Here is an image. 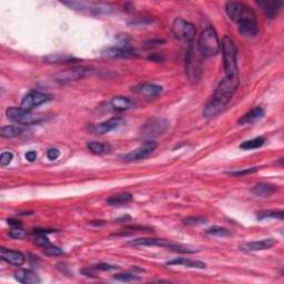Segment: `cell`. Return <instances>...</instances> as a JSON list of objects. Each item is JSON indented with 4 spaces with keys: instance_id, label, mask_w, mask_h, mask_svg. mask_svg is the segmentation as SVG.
<instances>
[{
    "instance_id": "5bb4252c",
    "label": "cell",
    "mask_w": 284,
    "mask_h": 284,
    "mask_svg": "<svg viewBox=\"0 0 284 284\" xmlns=\"http://www.w3.org/2000/svg\"><path fill=\"white\" fill-rule=\"evenodd\" d=\"M163 88L161 86L154 85V83H140V85L133 88V91L138 95H141L147 98H154L162 93Z\"/></svg>"
},
{
    "instance_id": "44dd1931",
    "label": "cell",
    "mask_w": 284,
    "mask_h": 284,
    "mask_svg": "<svg viewBox=\"0 0 284 284\" xmlns=\"http://www.w3.org/2000/svg\"><path fill=\"white\" fill-rule=\"evenodd\" d=\"M278 191V186L271 185V183H266V182H261L255 185L253 188H252L251 192L257 197H261V198H266L270 197L275 192Z\"/></svg>"
},
{
    "instance_id": "836d02e7",
    "label": "cell",
    "mask_w": 284,
    "mask_h": 284,
    "mask_svg": "<svg viewBox=\"0 0 284 284\" xmlns=\"http://www.w3.org/2000/svg\"><path fill=\"white\" fill-rule=\"evenodd\" d=\"M42 252L46 255H48V257H58V255L63 254L62 249H60L59 246H53V245H49V246H47L46 247H43Z\"/></svg>"
},
{
    "instance_id": "ab89813d",
    "label": "cell",
    "mask_w": 284,
    "mask_h": 284,
    "mask_svg": "<svg viewBox=\"0 0 284 284\" xmlns=\"http://www.w3.org/2000/svg\"><path fill=\"white\" fill-rule=\"evenodd\" d=\"M60 155V151L58 149H55V148H51L47 151V158L51 160V161H55V160H57Z\"/></svg>"
},
{
    "instance_id": "4316f807",
    "label": "cell",
    "mask_w": 284,
    "mask_h": 284,
    "mask_svg": "<svg viewBox=\"0 0 284 284\" xmlns=\"http://www.w3.org/2000/svg\"><path fill=\"white\" fill-rule=\"evenodd\" d=\"M133 194L128 193V192H123V193H118L111 195L110 198L107 199V205L109 206H122L127 205L133 201Z\"/></svg>"
},
{
    "instance_id": "cb8c5ba5",
    "label": "cell",
    "mask_w": 284,
    "mask_h": 284,
    "mask_svg": "<svg viewBox=\"0 0 284 284\" xmlns=\"http://www.w3.org/2000/svg\"><path fill=\"white\" fill-rule=\"evenodd\" d=\"M265 115V110L261 107H255L253 109H251L249 113H246L245 115H242L241 119H239L238 123L239 125H250L258 121Z\"/></svg>"
},
{
    "instance_id": "603a6c76",
    "label": "cell",
    "mask_w": 284,
    "mask_h": 284,
    "mask_svg": "<svg viewBox=\"0 0 284 284\" xmlns=\"http://www.w3.org/2000/svg\"><path fill=\"white\" fill-rule=\"evenodd\" d=\"M15 279L17 280L19 283H23V284L40 283V279L37 275V273H35V272L31 271V270L16 271L15 272Z\"/></svg>"
},
{
    "instance_id": "52a82bcc",
    "label": "cell",
    "mask_w": 284,
    "mask_h": 284,
    "mask_svg": "<svg viewBox=\"0 0 284 284\" xmlns=\"http://www.w3.org/2000/svg\"><path fill=\"white\" fill-rule=\"evenodd\" d=\"M172 33L174 37L182 41L191 42L194 39L197 29L193 23H191L182 18H175L172 23Z\"/></svg>"
},
{
    "instance_id": "83f0119b",
    "label": "cell",
    "mask_w": 284,
    "mask_h": 284,
    "mask_svg": "<svg viewBox=\"0 0 284 284\" xmlns=\"http://www.w3.org/2000/svg\"><path fill=\"white\" fill-rule=\"evenodd\" d=\"M265 143V139L263 137H258L251 140H247L242 143L240 148L243 150H253V149H259Z\"/></svg>"
},
{
    "instance_id": "7c38bea8",
    "label": "cell",
    "mask_w": 284,
    "mask_h": 284,
    "mask_svg": "<svg viewBox=\"0 0 284 284\" xmlns=\"http://www.w3.org/2000/svg\"><path fill=\"white\" fill-rule=\"evenodd\" d=\"M130 246H160L166 247V249H173L174 245L167 240L163 239H155V238H139L129 241Z\"/></svg>"
},
{
    "instance_id": "ffe728a7",
    "label": "cell",
    "mask_w": 284,
    "mask_h": 284,
    "mask_svg": "<svg viewBox=\"0 0 284 284\" xmlns=\"http://www.w3.org/2000/svg\"><path fill=\"white\" fill-rule=\"evenodd\" d=\"M168 127V122L166 120H162V119H155V120H152L150 123H148V125L145 127V133L147 135H158V134H161L162 133H165L166 129Z\"/></svg>"
},
{
    "instance_id": "5b68a950",
    "label": "cell",
    "mask_w": 284,
    "mask_h": 284,
    "mask_svg": "<svg viewBox=\"0 0 284 284\" xmlns=\"http://www.w3.org/2000/svg\"><path fill=\"white\" fill-rule=\"evenodd\" d=\"M226 13L231 20L237 23L247 19H257L255 13L251 7L238 1H229L226 3Z\"/></svg>"
},
{
    "instance_id": "f35d334b",
    "label": "cell",
    "mask_w": 284,
    "mask_h": 284,
    "mask_svg": "<svg viewBox=\"0 0 284 284\" xmlns=\"http://www.w3.org/2000/svg\"><path fill=\"white\" fill-rule=\"evenodd\" d=\"M118 266L114 265H109V263H100V265H97L94 270H99V271H111V270H117Z\"/></svg>"
},
{
    "instance_id": "8d00e7d4",
    "label": "cell",
    "mask_w": 284,
    "mask_h": 284,
    "mask_svg": "<svg viewBox=\"0 0 284 284\" xmlns=\"http://www.w3.org/2000/svg\"><path fill=\"white\" fill-rule=\"evenodd\" d=\"M258 170H259L258 168H250V169H245V170H240V171L230 172V174H231V175H234V177H243V175L254 173V172H257Z\"/></svg>"
},
{
    "instance_id": "1f68e13d",
    "label": "cell",
    "mask_w": 284,
    "mask_h": 284,
    "mask_svg": "<svg viewBox=\"0 0 284 284\" xmlns=\"http://www.w3.org/2000/svg\"><path fill=\"white\" fill-rule=\"evenodd\" d=\"M87 148L89 149L90 152H93V153H95V154H102V153H105V152H107L108 148L109 147L105 145V143L93 141V142L88 143Z\"/></svg>"
},
{
    "instance_id": "d6986e66",
    "label": "cell",
    "mask_w": 284,
    "mask_h": 284,
    "mask_svg": "<svg viewBox=\"0 0 284 284\" xmlns=\"http://www.w3.org/2000/svg\"><path fill=\"white\" fill-rule=\"evenodd\" d=\"M259 6L262 7L263 13L269 20L274 19L277 17L279 11L281 10L282 2L281 1H258Z\"/></svg>"
},
{
    "instance_id": "ba28073f",
    "label": "cell",
    "mask_w": 284,
    "mask_h": 284,
    "mask_svg": "<svg viewBox=\"0 0 284 284\" xmlns=\"http://www.w3.org/2000/svg\"><path fill=\"white\" fill-rule=\"evenodd\" d=\"M157 148H158V143L155 141H152V140H149V141H146L143 145L138 147L137 149H134L133 151H130L129 153L122 155L121 159L123 160V161H127V162L138 161V160L149 157V155L153 153Z\"/></svg>"
},
{
    "instance_id": "7402d4cb",
    "label": "cell",
    "mask_w": 284,
    "mask_h": 284,
    "mask_svg": "<svg viewBox=\"0 0 284 284\" xmlns=\"http://www.w3.org/2000/svg\"><path fill=\"white\" fill-rule=\"evenodd\" d=\"M167 265H178V266H186L190 267V269H206L207 265L206 263H203L201 261H197V260H190L187 258H179V259H173L171 261H168L166 263Z\"/></svg>"
},
{
    "instance_id": "30bf717a",
    "label": "cell",
    "mask_w": 284,
    "mask_h": 284,
    "mask_svg": "<svg viewBox=\"0 0 284 284\" xmlns=\"http://www.w3.org/2000/svg\"><path fill=\"white\" fill-rule=\"evenodd\" d=\"M50 100H51V95L40 93V91L31 90L25 95V98L22 99L20 108H22L23 110H27V111H33L40 105L50 101Z\"/></svg>"
},
{
    "instance_id": "f1b7e54d",
    "label": "cell",
    "mask_w": 284,
    "mask_h": 284,
    "mask_svg": "<svg viewBox=\"0 0 284 284\" xmlns=\"http://www.w3.org/2000/svg\"><path fill=\"white\" fill-rule=\"evenodd\" d=\"M22 133V129L18 126H6L2 127L1 130H0V134H1L2 138H14L17 137L20 133Z\"/></svg>"
},
{
    "instance_id": "e575fe53",
    "label": "cell",
    "mask_w": 284,
    "mask_h": 284,
    "mask_svg": "<svg viewBox=\"0 0 284 284\" xmlns=\"http://www.w3.org/2000/svg\"><path fill=\"white\" fill-rule=\"evenodd\" d=\"M183 223L187 226H199V225H205V223H207V220L201 217H197V218L190 217V218L183 219Z\"/></svg>"
},
{
    "instance_id": "6da1fadb",
    "label": "cell",
    "mask_w": 284,
    "mask_h": 284,
    "mask_svg": "<svg viewBox=\"0 0 284 284\" xmlns=\"http://www.w3.org/2000/svg\"><path fill=\"white\" fill-rule=\"evenodd\" d=\"M239 77L237 78H227L225 77L215 89L213 97L207 103L203 109V117L212 118L214 115L221 113L225 107L229 103L233 95L239 87Z\"/></svg>"
},
{
    "instance_id": "8fae6325",
    "label": "cell",
    "mask_w": 284,
    "mask_h": 284,
    "mask_svg": "<svg viewBox=\"0 0 284 284\" xmlns=\"http://www.w3.org/2000/svg\"><path fill=\"white\" fill-rule=\"evenodd\" d=\"M65 5L73 7L75 9L87 10L91 14H111L114 11V7L107 3H97V2H87V1H70L65 2Z\"/></svg>"
},
{
    "instance_id": "4fadbf2b",
    "label": "cell",
    "mask_w": 284,
    "mask_h": 284,
    "mask_svg": "<svg viewBox=\"0 0 284 284\" xmlns=\"http://www.w3.org/2000/svg\"><path fill=\"white\" fill-rule=\"evenodd\" d=\"M102 55L109 58H133L137 56V53L130 47H108L102 50Z\"/></svg>"
},
{
    "instance_id": "74e56055",
    "label": "cell",
    "mask_w": 284,
    "mask_h": 284,
    "mask_svg": "<svg viewBox=\"0 0 284 284\" xmlns=\"http://www.w3.org/2000/svg\"><path fill=\"white\" fill-rule=\"evenodd\" d=\"M25 235H26L25 231L20 229V227H14V229L9 232V237H11L13 239H22V238H25Z\"/></svg>"
},
{
    "instance_id": "9c48e42d",
    "label": "cell",
    "mask_w": 284,
    "mask_h": 284,
    "mask_svg": "<svg viewBox=\"0 0 284 284\" xmlns=\"http://www.w3.org/2000/svg\"><path fill=\"white\" fill-rule=\"evenodd\" d=\"M91 74V69L87 67H74L70 69L60 71L59 74L55 75L56 81L60 83H67L71 81H76V80H80L87 77L88 75Z\"/></svg>"
},
{
    "instance_id": "60d3db41",
    "label": "cell",
    "mask_w": 284,
    "mask_h": 284,
    "mask_svg": "<svg viewBox=\"0 0 284 284\" xmlns=\"http://www.w3.org/2000/svg\"><path fill=\"white\" fill-rule=\"evenodd\" d=\"M26 159L28 160V161H30V162H34L36 159H37V152L36 151H28L27 153H26Z\"/></svg>"
},
{
    "instance_id": "b9f144b4",
    "label": "cell",
    "mask_w": 284,
    "mask_h": 284,
    "mask_svg": "<svg viewBox=\"0 0 284 284\" xmlns=\"http://www.w3.org/2000/svg\"><path fill=\"white\" fill-rule=\"evenodd\" d=\"M8 223H9L10 226H13L15 227H18L21 226V223H20L19 221H17V220H13V219H10V220H8Z\"/></svg>"
},
{
    "instance_id": "7a4b0ae2",
    "label": "cell",
    "mask_w": 284,
    "mask_h": 284,
    "mask_svg": "<svg viewBox=\"0 0 284 284\" xmlns=\"http://www.w3.org/2000/svg\"><path fill=\"white\" fill-rule=\"evenodd\" d=\"M221 49V43L217 31L213 27H208L199 36L198 50L202 57L210 58L219 54Z\"/></svg>"
},
{
    "instance_id": "d6a6232c",
    "label": "cell",
    "mask_w": 284,
    "mask_h": 284,
    "mask_svg": "<svg viewBox=\"0 0 284 284\" xmlns=\"http://www.w3.org/2000/svg\"><path fill=\"white\" fill-rule=\"evenodd\" d=\"M114 279L115 281L119 282H133V281H139L140 277L131 273H120V274H115Z\"/></svg>"
},
{
    "instance_id": "2e32d148",
    "label": "cell",
    "mask_w": 284,
    "mask_h": 284,
    "mask_svg": "<svg viewBox=\"0 0 284 284\" xmlns=\"http://www.w3.org/2000/svg\"><path fill=\"white\" fill-rule=\"evenodd\" d=\"M277 245V241L273 239H263L260 241H252L245 243L240 246V250L246 251V252H255V251H263V250H269L272 246Z\"/></svg>"
},
{
    "instance_id": "8992f818",
    "label": "cell",
    "mask_w": 284,
    "mask_h": 284,
    "mask_svg": "<svg viewBox=\"0 0 284 284\" xmlns=\"http://www.w3.org/2000/svg\"><path fill=\"white\" fill-rule=\"evenodd\" d=\"M201 54L190 46L186 57V74L191 82H197L201 76Z\"/></svg>"
},
{
    "instance_id": "9a60e30c",
    "label": "cell",
    "mask_w": 284,
    "mask_h": 284,
    "mask_svg": "<svg viewBox=\"0 0 284 284\" xmlns=\"http://www.w3.org/2000/svg\"><path fill=\"white\" fill-rule=\"evenodd\" d=\"M0 258L2 261L9 263L11 265L20 266L25 263V255L21 252L14 251V250H8L6 247H1L0 250Z\"/></svg>"
},
{
    "instance_id": "d4e9b609",
    "label": "cell",
    "mask_w": 284,
    "mask_h": 284,
    "mask_svg": "<svg viewBox=\"0 0 284 284\" xmlns=\"http://www.w3.org/2000/svg\"><path fill=\"white\" fill-rule=\"evenodd\" d=\"M110 107L115 111H127L133 108V102L127 97H114L110 100Z\"/></svg>"
},
{
    "instance_id": "3957f363",
    "label": "cell",
    "mask_w": 284,
    "mask_h": 284,
    "mask_svg": "<svg viewBox=\"0 0 284 284\" xmlns=\"http://www.w3.org/2000/svg\"><path fill=\"white\" fill-rule=\"evenodd\" d=\"M222 55L223 63H225V71L227 78H237L238 76V65H237V54L238 49L233 41V39L229 36H225L222 39Z\"/></svg>"
},
{
    "instance_id": "4dcf8cb0",
    "label": "cell",
    "mask_w": 284,
    "mask_h": 284,
    "mask_svg": "<svg viewBox=\"0 0 284 284\" xmlns=\"http://www.w3.org/2000/svg\"><path fill=\"white\" fill-rule=\"evenodd\" d=\"M206 233L209 235H213V237H220V238L231 237L232 235L230 230L226 229V227H211L206 231Z\"/></svg>"
},
{
    "instance_id": "277c9868",
    "label": "cell",
    "mask_w": 284,
    "mask_h": 284,
    "mask_svg": "<svg viewBox=\"0 0 284 284\" xmlns=\"http://www.w3.org/2000/svg\"><path fill=\"white\" fill-rule=\"evenodd\" d=\"M7 118L13 121L17 125H22V126H31L36 125V123L41 122L43 119L42 114H33L31 111L23 110L22 108H8L6 110Z\"/></svg>"
},
{
    "instance_id": "e0dca14e",
    "label": "cell",
    "mask_w": 284,
    "mask_h": 284,
    "mask_svg": "<svg viewBox=\"0 0 284 284\" xmlns=\"http://www.w3.org/2000/svg\"><path fill=\"white\" fill-rule=\"evenodd\" d=\"M123 119L121 118H111L109 120H107L105 122L99 123V125L95 126L94 128V131L95 133L99 134H105V133H109L111 131L117 130L118 128L121 127L123 125Z\"/></svg>"
},
{
    "instance_id": "ac0fdd59",
    "label": "cell",
    "mask_w": 284,
    "mask_h": 284,
    "mask_svg": "<svg viewBox=\"0 0 284 284\" xmlns=\"http://www.w3.org/2000/svg\"><path fill=\"white\" fill-rule=\"evenodd\" d=\"M239 25V33L242 35L243 37L246 38H253L259 33V26L257 22V19H247L245 21H241L238 23Z\"/></svg>"
},
{
    "instance_id": "484cf974",
    "label": "cell",
    "mask_w": 284,
    "mask_h": 284,
    "mask_svg": "<svg viewBox=\"0 0 284 284\" xmlns=\"http://www.w3.org/2000/svg\"><path fill=\"white\" fill-rule=\"evenodd\" d=\"M43 61L49 62V63H70V62L74 63V62H78L79 60L69 55L55 54V55L47 56V57L43 58Z\"/></svg>"
},
{
    "instance_id": "f546056e",
    "label": "cell",
    "mask_w": 284,
    "mask_h": 284,
    "mask_svg": "<svg viewBox=\"0 0 284 284\" xmlns=\"http://www.w3.org/2000/svg\"><path fill=\"white\" fill-rule=\"evenodd\" d=\"M284 212L282 210L280 211H261L257 214L258 220H266V219H278L283 220Z\"/></svg>"
},
{
    "instance_id": "d590c367",
    "label": "cell",
    "mask_w": 284,
    "mask_h": 284,
    "mask_svg": "<svg viewBox=\"0 0 284 284\" xmlns=\"http://www.w3.org/2000/svg\"><path fill=\"white\" fill-rule=\"evenodd\" d=\"M13 159H14V155L11 152L9 151L2 152L1 155H0V165H1L2 167H6L9 165L11 161H13Z\"/></svg>"
}]
</instances>
